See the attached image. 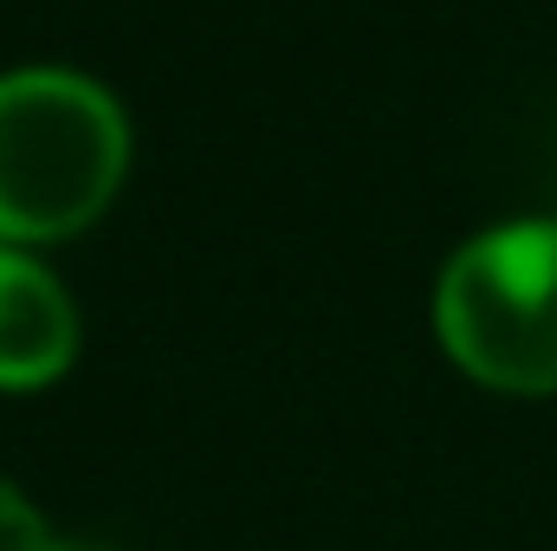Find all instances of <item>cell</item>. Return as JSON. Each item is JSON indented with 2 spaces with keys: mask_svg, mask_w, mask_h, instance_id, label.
Listing matches in <instances>:
<instances>
[{
  "mask_svg": "<svg viewBox=\"0 0 557 551\" xmlns=\"http://www.w3.org/2000/svg\"><path fill=\"white\" fill-rule=\"evenodd\" d=\"M131 169L117 98L65 65L0 72V247L85 234Z\"/></svg>",
  "mask_w": 557,
  "mask_h": 551,
  "instance_id": "cell-1",
  "label": "cell"
},
{
  "mask_svg": "<svg viewBox=\"0 0 557 551\" xmlns=\"http://www.w3.org/2000/svg\"><path fill=\"white\" fill-rule=\"evenodd\" d=\"M0 551H91V546L59 539V532H52V526L26 506V493L0 480Z\"/></svg>",
  "mask_w": 557,
  "mask_h": 551,
  "instance_id": "cell-4",
  "label": "cell"
},
{
  "mask_svg": "<svg viewBox=\"0 0 557 551\" xmlns=\"http://www.w3.org/2000/svg\"><path fill=\"white\" fill-rule=\"evenodd\" d=\"M78 311L65 285L26 260V247H0V390H46L72 370Z\"/></svg>",
  "mask_w": 557,
  "mask_h": 551,
  "instance_id": "cell-3",
  "label": "cell"
},
{
  "mask_svg": "<svg viewBox=\"0 0 557 551\" xmlns=\"http://www.w3.org/2000/svg\"><path fill=\"white\" fill-rule=\"evenodd\" d=\"M441 351L486 390L557 396V221L473 234L434 285Z\"/></svg>",
  "mask_w": 557,
  "mask_h": 551,
  "instance_id": "cell-2",
  "label": "cell"
}]
</instances>
